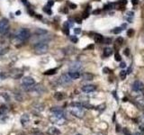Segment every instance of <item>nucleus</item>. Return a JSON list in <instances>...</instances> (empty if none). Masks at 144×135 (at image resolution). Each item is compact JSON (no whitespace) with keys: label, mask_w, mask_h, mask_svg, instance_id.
<instances>
[{"label":"nucleus","mask_w":144,"mask_h":135,"mask_svg":"<svg viewBox=\"0 0 144 135\" xmlns=\"http://www.w3.org/2000/svg\"><path fill=\"white\" fill-rule=\"evenodd\" d=\"M132 87H133V89L135 91V92H140V91H142L144 89V84L142 83L141 81L136 80L133 82Z\"/></svg>","instance_id":"6"},{"label":"nucleus","mask_w":144,"mask_h":135,"mask_svg":"<svg viewBox=\"0 0 144 135\" xmlns=\"http://www.w3.org/2000/svg\"><path fill=\"white\" fill-rule=\"evenodd\" d=\"M29 122H30V116L28 115L27 114H23V115L21 116V124H23V126H25Z\"/></svg>","instance_id":"12"},{"label":"nucleus","mask_w":144,"mask_h":135,"mask_svg":"<svg viewBox=\"0 0 144 135\" xmlns=\"http://www.w3.org/2000/svg\"><path fill=\"white\" fill-rule=\"evenodd\" d=\"M126 75H127V72L125 71V70H122L121 73H120V77H121V78L123 79H125V77H126Z\"/></svg>","instance_id":"27"},{"label":"nucleus","mask_w":144,"mask_h":135,"mask_svg":"<svg viewBox=\"0 0 144 135\" xmlns=\"http://www.w3.org/2000/svg\"><path fill=\"white\" fill-rule=\"evenodd\" d=\"M34 53L37 55H43L49 50V45L47 42H41L34 44Z\"/></svg>","instance_id":"1"},{"label":"nucleus","mask_w":144,"mask_h":135,"mask_svg":"<svg viewBox=\"0 0 144 135\" xmlns=\"http://www.w3.org/2000/svg\"><path fill=\"white\" fill-rule=\"evenodd\" d=\"M22 1H23V3L24 5H25V6H30V4H29V2H28L27 0H22Z\"/></svg>","instance_id":"40"},{"label":"nucleus","mask_w":144,"mask_h":135,"mask_svg":"<svg viewBox=\"0 0 144 135\" xmlns=\"http://www.w3.org/2000/svg\"><path fill=\"white\" fill-rule=\"evenodd\" d=\"M70 113L78 118H83L85 115V112L81 107H73L70 110Z\"/></svg>","instance_id":"5"},{"label":"nucleus","mask_w":144,"mask_h":135,"mask_svg":"<svg viewBox=\"0 0 144 135\" xmlns=\"http://www.w3.org/2000/svg\"><path fill=\"white\" fill-rule=\"evenodd\" d=\"M112 53H113V50H112L111 48H105V50H104V56L105 57L111 56Z\"/></svg>","instance_id":"18"},{"label":"nucleus","mask_w":144,"mask_h":135,"mask_svg":"<svg viewBox=\"0 0 144 135\" xmlns=\"http://www.w3.org/2000/svg\"><path fill=\"white\" fill-rule=\"evenodd\" d=\"M76 22L78 23H81V19H79V18H77L76 19Z\"/></svg>","instance_id":"45"},{"label":"nucleus","mask_w":144,"mask_h":135,"mask_svg":"<svg viewBox=\"0 0 144 135\" xmlns=\"http://www.w3.org/2000/svg\"><path fill=\"white\" fill-rule=\"evenodd\" d=\"M34 33L36 35H46L48 32H47V30L42 29V28H37V29H35Z\"/></svg>","instance_id":"15"},{"label":"nucleus","mask_w":144,"mask_h":135,"mask_svg":"<svg viewBox=\"0 0 144 135\" xmlns=\"http://www.w3.org/2000/svg\"><path fill=\"white\" fill-rule=\"evenodd\" d=\"M87 49H88V50H91V49H94V44H90V45H88V46L87 47Z\"/></svg>","instance_id":"44"},{"label":"nucleus","mask_w":144,"mask_h":135,"mask_svg":"<svg viewBox=\"0 0 144 135\" xmlns=\"http://www.w3.org/2000/svg\"><path fill=\"white\" fill-rule=\"evenodd\" d=\"M30 36H31V32H30L29 29H26V28H22V29H20L19 31H18L17 34H16V37L19 38L20 40H22L23 42L27 40V39H29Z\"/></svg>","instance_id":"3"},{"label":"nucleus","mask_w":144,"mask_h":135,"mask_svg":"<svg viewBox=\"0 0 144 135\" xmlns=\"http://www.w3.org/2000/svg\"><path fill=\"white\" fill-rule=\"evenodd\" d=\"M103 71L104 73H110V72H112V70L110 69H108V68H104Z\"/></svg>","instance_id":"32"},{"label":"nucleus","mask_w":144,"mask_h":135,"mask_svg":"<svg viewBox=\"0 0 144 135\" xmlns=\"http://www.w3.org/2000/svg\"><path fill=\"white\" fill-rule=\"evenodd\" d=\"M8 51H9V48L1 49V50H0V56H2V55H5V54H6Z\"/></svg>","instance_id":"23"},{"label":"nucleus","mask_w":144,"mask_h":135,"mask_svg":"<svg viewBox=\"0 0 144 135\" xmlns=\"http://www.w3.org/2000/svg\"><path fill=\"white\" fill-rule=\"evenodd\" d=\"M82 77H83L84 80H88V81L93 80L94 75H93V74H91V73H88V72H85V73L82 75Z\"/></svg>","instance_id":"14"},{"label":"nucleus","mask_w":144,"mask_h":135,"mask_svg":"<svg viewBox=\"0 0 144 135\" xmlns=\"http://www.w3.org/2000/svg\"><path fill=\"white\" fill-rule=\"evenodd\" d=\"M114 59H115V60L116 61H121L122 60V57H121V55L118 53V52H116L115 53V55H114Z\"/></svg>","instance_id":"28"},{"label":"nucleus","mask_w":144,"mask_h":135,"mask_svg":"<svg viewBox=\"0 0 144 135\" xmlns=\"http://www.w3.org/2000/svg\"><path fill=\"white\" fill-rule=\"evenodd\" d=\"M53 4H54V2H53V1H49V2H48V4H47V6H48V7H50V6H53Z\"/></svg>","instance_id":"39"},{"label":"nucleus","mask_w":144,"mask_h":135,"mask_svg":"<svg viewBox=\"0 0 144 135\" xmlns=\"http://www.w3.org/2000/svg\"><path fill=\"white\" fill-rule=\"evenodd\" d=\"M94 39H95V40L96 42V43H102L104 40V37L102 36L101 34H95Z\"/></svg>","instance_id":"19"},{"label":"nucleus","mask_w":144,"mask_h":135,"mask_svg":"<svg viewBox=\"0 0 144 135\" xmlns=\"http://www.w3.org/2000/svg\"><path fill=\"white\" fill-rule=\"evenodd\" d=\"M68 76L71 79H78L80 77V73L78 71H69L68 72Z\"/></svg>","instance_id":"13"},{"label":"nucleus","mask_w":144,"mask_h":135,"mask_svg":"<svg viewBox=\"0 0 144 135\" xmlns=\"http://www.w3.org/2000/svg\"><path fill=\"white\" fill-rule=\"evenodd\" d=\"M82 69V65L79 62H75V63H72L69 66V70L70 71H78Z\"/></svg>","instance_id":"9"},{"label":"nucleus","mask_w":144,"mask_h":135,"mask_svg":"<svg viewBox=\"0 0 144 135\" xmlns=\"http://www.w3.org/2000/svg\"><path fill=\"white\" fill-rule=\"evenodd\" d=\"M63 32H64V33H66L67 35H69V27L65 26V28L63 29Z\"/></svg>","instance_id":"31"},{"label":"nucleus","mask_w":144,"mask_h":135,"mask_svg":"<svg viewBox=\"0 0 144 135\" xmlns=\"http://www.w3.org/2000/svg\"><path fill=\"white\" fill-rule=\"evenodd\" d=\"M54 97L55 99H57V100H62L63 98L65 97L64 96V93H61V92H56L54 94Z\"/></svg>","instance_id":"16"},{"label":"nucleus","mask_w":144,"mask_h":135,"mask_svg":"<svg viewBox=\"0 0 144 135\" xmlns=\"http://www.w3.org/2000/svg\"><path fill=\"white\" fill-rule=\"evenodd\" d=\"M9 30V22L7 19L4 18V19L0 20V34H5Z\"/></svg>","instance_id":"4"},{"label":"nucleus","mask_w":144,"mask_h":135,"mask_svg":"<svg viewBox=\"0 0 144 135\" xmlns=\"http://www.w3.org/2000/svg\"><path fill=\"white\" fill-rule=\"evenodd\" d=\"M96 89V87L94 85H87V86H84L82 87V91L85 93H91L94 92V91Z\"/></svg>","instance_id":"10"},{"label":"nucleus","mask_w":144,"mask_h":135,"mask_svg":"<svg viewBox=\"0 0 144 135\" xmlns=\"http://www.w3.org/2000/svg\"><path fill=\"white\" fill-rule=\"evenodd\" d=\"M123 43V37H118V38L116 39V43H118L119 45H121Z\"/></svg>","instance_id":"30"},{"label":"nucleus","mask_w":144,"mask_h":135,"mask_svg":"<svg viewBox=\"0 0 144 135\" xmlns=\"http://www.w3.org/2000/svg\"><path fill=\"white\" fill-rule=\"evenodd\" d=\"M95 1H100V0H95Z\"/></svg>","instance_id":"47"},{"label":"nucleus","mask_w":144,"mask_h":135,"mask_svg":"<svg viewBox=\"0 0 144 135\" xmlns=\"http://www.w3.org/2000/svg\"><path fill=\"white\" fill-rule=\"evenodd\" d=\"M50 120L53 124H60V125H62V124H64L66 123L63 113H55V114H53V115H51L50 117Z\"/></svg>","instance_id":"2"},{"label":"nucleus","mask_w":144,"mask_h":135,"mask_svg":"<svg viewBox=\"0 0 144 135\" xmlns=\"http://www.w3.org/2000/svg\"><path fill=\"white\" fill-rule=\"evenodd\" d=\"M20 14H21V12H20V11H17V12H16V15H18V16H19Z\"/></svg>","instance_id":"46"},{"label":"nucleus","mask_w":144,"mask_h":135,"mask_svg":"<svg viewBox=\"0 0 144 135\" xmlns=\"http://www.w3.org/2000/svg\"><path fill=\"white\" fill-rule=\"evenodd\" d=\"M34 109H36V110H38L39 112H41V111L44 110V105H43L42 104H35L34 106Z\"/></svg>","instance_id":"20"},{"label":"nucleus","mask_w":144,"mask_h":135,"mask_svg":"<svg viewBox=\"0 0 144 135\" xmlns=\"http://www.w3.org/2000/svg\"><path fill=\"white\" fill-rule=\"evenodd\" d=\"M74 33H76V34H79V33H81V29H80V28H76V29L74 30Z\"/></svg>","instance_id":"33"},{"label":"nucleus","mask_w":144,"mask_h":135,"mask_svg":"<svg viewBox=\"0 0 144 135\" xmlns=\"http://www.w3.org/2000/svg\"><path fill=\"white\" fill-rule=\"evenodd\" d=\"M8 112V108L6 105H2L0 107V116H4L7 114Z\"/></svg>","instance_id":"17"},{"label":"nucleus","mask_w":144,"mask_h":135,"mask_svg":"<svg viewBox=\"0 0 144 135\" xmlns=\"http://www.w3.org/2000/svg\"><path fill=\"white\" fill-rule=\"evenodd\" d=\"M51 111L52 113H63V110L61 107H58V106H55V107H51Z\"/></svg>","instance_id":"22"},{"label":"nucleus","mask_w":144,"mask_h":135,"mask_svg":"<svg viewBox=\"0 0 144 135\" xmlns=\"http://www.w3.org/2000/svg\"><path fill=\"white\" fill-rule=\"evenodd\" d=\"M101 12V10L100 9H96V10H94L93 11V15H98V14Z\"/></svg>","instance_id":"36"},{"label":"nucleus","mask_w":144,"mask_h":135,"mask_svg":"<svg viewBox=\"0 0 144 135\" xmlns=\"http://www.w3.org/2000/svg\"><path fill=\"white\" fill-rule=\"evenodd\" d=\"M134 33H135V32L133 29H129L128 32H127V35H128L129 37H133L134 36Z\"/></svg>","instance_id":"25"},{"label":"nucleus","mask_w":144,"mask_h":135,"mask_svg":"<svg viewBox=\"0 0 144 135\" xmlns=\"http://www.w3.org/2000/svg\"><path fill=\"white\" fill-rule=\"evenodd\" d=\"M112 6H113V5H112V4L106 5V6H105V9H111Z\"/></svg>","instance_id":"37"},{"label":"nucleus","mask_w":144,"mask_h":135,"mask_svg":"<svg viewBox=\"0 0 144 135\" xmlns=\"http://www.w3.org/2000/svg\"><path fill=\"white\" fill-rule=\"evenodd\" d=\"M102 43H105V44H110V43H112V39L111 38H104Z\"/></svg>","instance_id":"26"},{"label":"nucleus","mask_w":144,"mask_h":135,"mask_svg":"<svg viewBox=\"0 0 144 135\" xmlns=\"http://www.w3.org/2000/svg\"><path fill=\"white\" fill-rule=\"evenodd\" d=\"M132 3H133V6H136L138 4V0H132Z\"/></svg>","instance_id":"43"},{"label":"nucleus","mask_w":144,"mask_h":135,"mask_svg":"<svg viewBox=\"0 0 144 135\" xmlns=\"http://www.w3.org/2000/svg\"><path fill=\"white\" fill-rule=\"evenodd\" d=\"M122 31H123V28H122V27H116V28H114V29L113 30V33H115V34H118V33H120Z\"/></svg>","instance_id":"24"},{"label":"nucleus","mask_w":144,"mask_h":135,"mask_svg":"<svg viewBox=\"0 0 144 135\" xmlns=\"http://www.w3.org/2000/svg\"><path fill=\"white\" fill-rule=\"evenodd\" d=\"M129 52H130V50H129V49H125L124 54L126 55V56H129Z\"/></svg>","instance_id":"42"},{"label":"nucleus","mask_w":144,"mask_h":135,"mask_svg":"<svg viewBox=\"0 0 144 135\" xmlns=\"http://www.w3.org/2000/svg\"><path fill=\"white\" fill-rule=\"evenodd\" d=\"M118 4H120V5H126L127 4V1L126 0H120V1H119L118 2Z\"/></svg>","instance_id":"35"},{"label":"nucleus","mask_w":144,"mask_h":135,"mask_svg":"<svg viewBox=\"0 0 144 135\" xmlns=\"http://www.w3.org/2000/svg\"><path fill=\"white\" fill-rule=\"evenodd\" d=\"M43 10H44V11L46 12V13H49L50 15H51V9H50V7H49V8H44Z\"/></svg>","instance_id":"38"},{"label":"nucleus","mask_w":144,"mask_h":135,"mask_svg":"<svg viewBox=\"0 0 144 135\" xmlns=\"http://www.w3.org/2000/svg\"><path fill=\"white\" fill-rule=\"evenodd\" d=\"M47 132H48V134H50V135H60L61 134V131H60L58 128L54 127V126L50 127L49 129H48V131H47Z\"/></svg>","instance_id":"11"},{"label":"nucleus","mask_w":144,"mask_h":135,"mask_svg":"<svg viewBox=\"0 0 144 135\" xmlns=\"http://www.w3.org/2000/svg\"><path fill=\"white\" fill-rule=\"evenodd\" d=\"M68 5H69L70 8H72V9H75V8H77V5L72 4V3H68Z\"/></svg>","instance_id":"34"},{"label":"nucleus","mask_w":144,"mask_h":135,"mask_svg":"<svg viewBox=\"0 0 144 135\" xmlns=\"http://www.w3.org/2000/svg\"><path fill=\"white\" fill-rule=\"evenodd\" d=\"M35 81L32 77H25L23 78V84L26 87H31V86L34 85Z\"/></svg>","instance_id":"8"},{"label":"nucleus","mask_w":144,"mask_h":135,"mask_svg":"<svg viewBox=\"0 0 144 135\" xmlns=\"http://www.w3.org/2000/svg\"><path fill=\"white\" fill-rule=\"evenodd\" d=\"M69 39H70V40H71L73 43H78V38H77V36H70Z\"/></svg>","instance_id":"29"},{"label":"nucleus","mask_w":144,"mask_h":135,"mask_svg":"<svg viewBox=\"0 0 144 135\" xmlns=\"http://www.w3.org/2000/svg\"><path fill=\"white\" fill-rule=\"evenodd\" d=\"M120 67H121L122 69H124V68L126 67V64H125V62H122V63L120 64Z\"/></svg>","instance_id":"41"},{"label":"nucleus","mask_w":144,"mask_h":135,"mask_svg":"<svg viewBox=\"0 0 144 135\" xmlns=\"http://www.w3.org/2000/svg\"><path fill=\"white\" fill-rule=\"evenodd\" d=\"M71 80L72 79L70 78L68 74H63V75L61 76V77L59 79V81H60V83L61 85H68V84H69L71 82Z\"/></svg>","instance_id":"7"},{"label":"nucleus","mask_w":144,"mask_h":135,"mask_svg":"<svg viewBox=\"0 0 144 135\" xmlns=\"http://www.w3.org/2000/svg\"><path fill=\"white\" fill-rule=\"evenodd\" d=\"M57 72V69H51L44 72V75H54Z\"/></svg>","instance_id":"21"}]
</instances>
